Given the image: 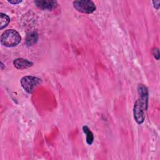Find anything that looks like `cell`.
<instances>
[{"label":"cell","instance_id":"9","mask_svg":"<svg viewBox=\"0 0 160 160\" xmlns=\"http://www.w3.org/2000/svg\"><path fill=\"white\" fill-rule=\"evenodd\" d=\"M10 21L9 17L2 12L0 13V29H2L9 24Z\"/></svg>","mask_w":160,"mask_h":160},{"label":"cell","instance_id":"10","mask_svg":"<svg viewBox=\"0 0 160 160\" xmlns=\"http://www.w3.org/2000/svg\"><path fill=\"white\" fill-rule=\"evenodd\" d=\"M152 54H153L154 57L157 60H159V50L158 48H154V49L152 51Z\"/></svg>","mask_w":160,"mask_h":160},{"label":"cell","instance_id":"11","mask_svg":"<svg viewBox=\"0 0 160 160\" xmlns=\"http://www.w3.org/2000/svg\"><path fill=\"white\" fill-rule=\"evenodd\" d=\"M152 4H153L154 8L158 9L159 8V6H160V1H153Z\"/></svg>","mask_w":160,"mask_h":160},{"label":"cell","instance_id":"6","mask_svg":"<svg viewBox=\"0 0 160 160\" xmlns=\"http://www.w3.org/2000/svg\"><path fill=\"white\" fill-rule=\"evenodd\" d=\"M14 66L18 69H27L33 65V62L27 59L17 58L13 61Z\"/></svg>","mask_w":160,"mask_h":160},{"label":"cell","instance_id":"5","mask_svg":"<svg viewBox=\"0 0 160 160\" xmlns=\"http://www.w3.org/2000/svg\"><path fill=\"white\" fill-rule=\"evenodd\" d=\"M35 4L38 8L42 10H52L56 8L58 3L55 1H46L37 0L34 1Z\"/></svg>","mask_w":160,"mask_h":160},{"label":"cell","instance_id":"4","mask_svg":"<svg viewBox=\"0 0 160 160\" xmlns=\"http://www.w3.org/2000/svg\"><path fill=\"white\" fill-rule=\"evenodd\" d=\"M72 4L74 8L78 11L86 14H91L96 9L94 2L90 0L74 1H73Z\"/></svg>","mask_w":160,"mask_h":160},{"label":"cell","instance_id":"2","mask_svg":"<svg viewBox=\"0 0 160 160\" xmlns=\"http://www.w3.org/2000/svg\"><path fill=\"white\" fill-rule=\"evenodd\" d=\"M21 40L19 32L14 29H8L1 36V44L8 48L15 47L18 45Z\"/></svg>","mask_w":160,"mask_h":160},{"label":"cell","instance_id":"8","mask_svg":"<svg viewBox=\"0 0 160 160\" xmlns=\"http://www.w3.org/2000/svg\"><path fill=\"white\" fill-rule=\"evenodd\" d=\"M82 131L86 135V142L89 145L92 144L94 141V136L92 131L87 126H84L82 127Z\"/></svg>","mask_w":160,"mask_h":160},{"label":"cell","instance_id":"12","mask_svg":"<svg viewBox=\"0 0 160 160\" xmlns=\"http://www.w3.org/2000/svg\"><path fill=\"white\" fill-rule=\"evenodd\" d=\"M8 2H9V3H11L12 4H17L21 3L22 2V1H21V0H10V1H8Z\"/></svg>","mask_w":160,"mask_h":160},{"label":"cell","instance_id":"1","mask_svg":"<svg viewBox=\"0 0 160 160\" xmlns=\"http://www.w3.org/2000/svg\"><path fill=\"white\" fill-rule=\"evenodd\" d=\"M138 92L139 97L134 103L133 113L137 123L142 124L145 119L144 112L148 107V90L144 84H140L138 86Z\"/></svg>","mask_w":160,"mask_h":160},{"label":"cell","instance_id":"7","mask_svg":"<svg viewBox=\"0 0 160 160\" xmlns=\"http://www.w3.org/2000/svg\"><path fill=\"white\" fill-rule=\"evenodd\" d=\"M38 39V35L36 31L29 32L26 35V44L29 46H32L34 44H35L37 42Z\"/></svg>","mask_w":160,"mask_h":160},{"label":"cell","instance_id":"3","mask_svg":"<svg viewBox=\"0 0 160 160\" xmlns=\"http://www.w3.org/2000/svg\"><path fill=\"white\" fill-rule=\"evenodd\" d=\"M41 80L33 76H26L21 78L20 82L21 86L28 93H32L34 89L41 83Z\"/></svg>","mask_w":160,"mask_h":160}]
</instances>
